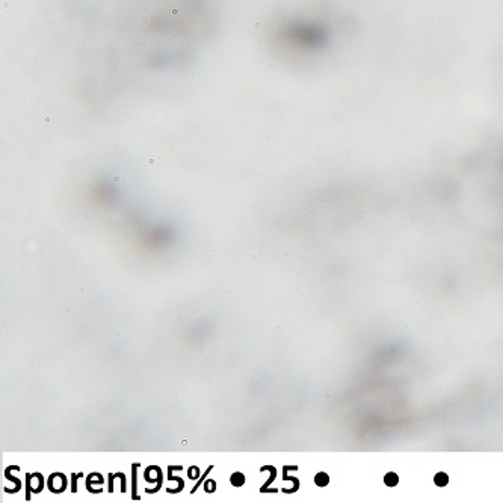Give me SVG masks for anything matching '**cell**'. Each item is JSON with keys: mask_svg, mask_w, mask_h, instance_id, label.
<instances>
[{"mask_svg": "<svg viewBox=\"0 0 503 503\" xmlns=\"http://www.w3.org/2000/svg\"><path fill=\"white\" fill-rule=\"evenodd\" d=\"M285 35L290 41H293L295 44L305 47V48L319 47L323 44V41L326 38V33L322 30V27H319L317 24H307V23L292 24L287 29Z\"/></svg>", "mask_w": 503, "mask_h": 503, "instance_id": "6da1fadb", "label": "cell"}, {"mask_svg": "<svg viewBox=\"0 0 503 503\" xmlns=\"http://www.w3.org/2000/svg\"><path fill=\"white\" fill-rule=\"evenodd\" d=\"M26 479H27V489H26V500H30V492H41L42 488H44V477L39 474L38 480L36 479V473H32V474H26Z\"/></svg>", "mask_w": 503, "mask_h": 503, "instance_id": "7a4b0ae2", "label": "cell"}, {"mask_svg": "<svg viewBox=\"0 0 503 503\" xmlns=\"http://www.w3.org/2000/svg\"><path fill=\"white\" fill-rule=\"evenodd\" d=\"M56 479H57V473L50 474V477H48V489L51 492H62L66 488V477H63L60 482H57Z\"/></svg>", "mask_w": 503, "mask_h": 503, "instance_id": "3957f363", "label": "cell"}, {"mask_svg": "<svg viewBox=\"0 0 503 503\" xmlns=\"http://www.w3.org/2000/svg\"><path fill=\"white\" fill-rule=\"evenodd\" d=\"M230 482H231L233 486H243L245 482H246V477H245L243 473H240V471H234V473L230 476Z\"/></svg>", "mask_w": 503, "mask_h": 503, "instance_id": "277c9868", "label": "cell"}, {"mask_svg": "<svg viewBox=\"0 0 503 503\" xmlns=\"http://www.w3.org/2000/svg\"><path fill=\"white\" fill-rule=\"evenodd\" d=\"M314 483L317 486H326L329 483V476L325 473V471H319L316 476H314Z\"/></svg>", "mask_w": 503, "mask_h": 503, "instance_id": "5b68a950", "label": "cell"}, {"mask_svg": "<svg viewBox=\"0 0 503 503\" xmlns=\"http://www.w3.org/2000/svg\"><path fill=\"white\" fill-rule=\"evenodd\" d=\"M98 483H103V477H101L100 473H92V474L88 476V479H86V488H88V489H89L92 485H98Z\"/></svg>", "mask_w": 503, "mask_h": 503, "instance_id": "8992f818", "label": "cell"}, {"mask_svg": "<svg viewBox=\"0 0 503 503\" xmlns=\"http://www.w3.org/2000/svg\"><path fill=\"white\" fill-rule=\"evenodd\" d=\"M384 483L388 485V486H394V485H397V483H399V477H397V474L393 473V471L387 473V474L384 476Z\"/></svg>", "mask_w": 503, "mask_h": 503, "instance_id": "52a82bcc", "label": "cell"}, {"mask_svg": "<svg viewBox=\"0 0 503 503\" xmlns=\"http://www.w3.org/2000/svg\"><path fill=\"white\" fill-rule=\"evenodd\" d=\"M434 482H435L438 486H444V485H447V483H449V476H447L444 471H440V473H437V474H435V477H434Z\"/></svg>", "mask_w": 503, "mask_h": 503, "instance_id": "ba28073f", "label": "cell"}, {"mask_svg": "<svg viewBox=\"0 0 503 503\" xmlns=\"http://www.w3.org/2000/svg\"><path fill=\"white\" fill-rule=\"evenodd\" d=\"M266 467H267V468H269V471H270V477H269V479H267V482H266V483H264V485L260 488V491H263V492H266V491H267V486L272 483V480H273V479H275V476H276V470H275V467H272V465H266Z\"/></svg>", "mask_w": 503, "mask_h": 503, "instance_id": "9c48e42d", "label": "cell"}, {"mask_svg": "<svg viewBox=\"0 0 503 503\" xmlns=\"http://www.w3.org/2000/svg\"><path fill=\"white\" fill-rule=\"evenodd\" d=\"M139 467V464H133L131 465V468H133V491H131V497L134 498V500H137L139 498V495H137V492H136V468Z\"/></svg>", "mask_w": 503, "mask_h": 503, "instance_id": "30bf717a", "label": "cell"}, {"mask_svg": "<svg viewBox=\"0 0 503 503\" xmlns=\"http://www.w3.org/2000/svg\"><path fill=\"white\" fill-rule=\"evenodd\" d=\"M204 489H205V492H213L216 489V482L214 480H207L205 485H204Z\"/></svg>", "mask_w": 503, "mask_h": 503, "instance_id": "8fae6325", "label": "cell"}, {"mask_svg": "<svg viewBox=\"0 0 503 503\" xmlns=\"http://www.w3.org/2000/svg\"><path fill=\"white\" fill-rule=\"evenodd\" d=\"M189 477L190 479H196V477H199V471H198V467H195V465H192L190 468H189Z\"/></svg>", "mask_w": 503, "mask_h": 503, "instance_id": "7c38bea8", "label": "cell"}, {"mask_svg": "<svg viewBox=\"0 0 503 503\" xmlns=\"http://www.w3.org/2000/svg\"><path fill=\"white\" fill-rule=\"evenodd\" d=\"M82 476H83V473H73V474H71V479H73V486H71V491H73V492H76V491H77L76 480H77V477H82Z\"/></svg>", "mask_w": 503, "mask_h": 503, "instance_id": "4fadbf2b", "label": "cell"}]
</instances>
